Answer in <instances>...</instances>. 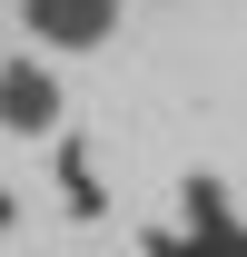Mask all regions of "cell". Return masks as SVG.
<instances>
[{
	"mask_svg": "<svg viewBox=\"0 0 247 257\" xmlns=\"http://www.w3.org/2000/svg\"><path fill=\"white\" fill-rule=\"evenodd\" d=\"M30 50H99L119 30V0H10Z\"/></svg>",
	"mask_w": 247,
	"mask_h": 257,
	"instance_id": "obj_1",
	"label": "cell"
},
{
	"mask_svg": "<svg viewBox=\"0 0 247 257\" xmlns=\"http://www.w3.org/2000/svg\"><path fill=\"white\" fill-rule=\"evenodd\" d=\"M0 119H10V139H50L60 128V79L30 50H10V69H0Z\"/></svg>",
	"mask_w": 247,
	"mask_h": 257,
	"instance_id": "obj_2",
	"label": "cell"
}]
</instances>
